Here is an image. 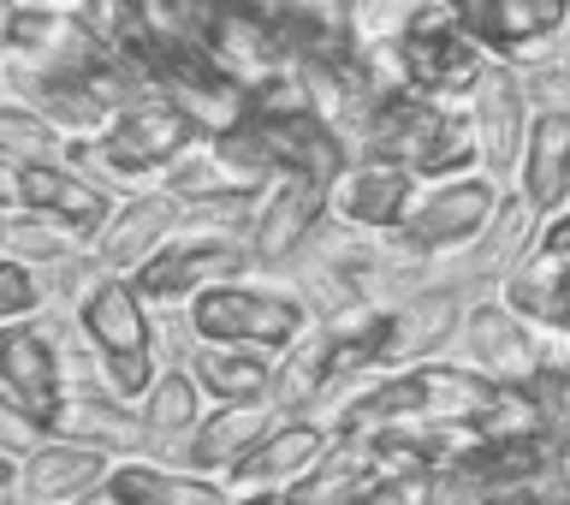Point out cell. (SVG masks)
<instances>
[{"mask_svg": "<svg viewBox=\"0 0 570 505\" xmlns=\"http://www.w3.org/2000/svg\"><path fill=\"white\" fill-rule=\"evenodd\" d=\"M178 315H185L196 346H238V351H262V357H285L315 328V315L297 298V285H262V280L208 285Z\"/></svg>", "mask_w": 570, "mask_h": 505, "instance_id": "1", "label": "cell"}, {"mask_svg": "<svg viewBox=\"0 0 570 505\" xmlns=\"http://www.w3.org/2000/svg\"><path fill=\"white\" fill-rule=\"evenodd\" d=\"M499 208H505V185L493 173H463V178H445V185H422L416 208L404 214L392 244H404L422 262L470 256L488 239V226L499 221Z\"/></svg>", "mask_w": 570, "mask_h": 505, "instance_id": "2", "label": "cell"}, {"mask_svg": "<svg viewBox=\"0 0 570 505\" xmlns=\"http://www.w3.org/2000/svg\"><path fill=\"white\" fill-rule=\"evenodd\" d=\"M262 274L256 268V250L249 239H196V232H178V239L149 256L137 268V292L149 298V310H185L190 298H203L208 285H226V280H249Z\"/></svg>", "mask_w": 570, "mask_h": 505, "instance_id": "3", "label": "cell"}, {"mask_svg": "<svg viewBox=\"0 0 570 505\" xmlns=\"http://www.w3.org/2000/svg\"><path fill=\"white\" fill-rule=\"evenodd\" d=\"M392 66H399V84L434 96L440 107H470L493 60L463 36V25L452 18V7H445V12L428 18L416 36H404V42L392 48Z\"/></svg>", "mask_w": 570, "mask_h": 505, "instance_id": "4", "label": "cell"}, {"mask_svg": "<svg viewBox=\"0 0 570 505\" xmlns=\"http://www.w3.org/2000/svg\"><path fill=\"white\" fill-rule=\"evenodd\" d=\"M452 18L493 66L523 71L570 30V0H452Z\"/></svg>", "mask_w": 570, "mask_h": 505, "instance_id": "5", "label": "cell"}, {"mask_svg": "<svg viewBox=\"0 0 570 505\" xmlns=\"http://www.w3.org/2000/svg\"><path fill=\"white\" fill-rule=\"evenodd\" d=\"M0 208H36V214H48V221H66L71 232H83L89 244H101V232L114 226V214H119V196L101 191L96 178H83L71 161H53V167H12L7 161Z\"/></svg>", "mask_w": 570, "mask_h": 505, "instance_id": "6", "label": "cell"}, {"mask_svg": "<svg viewBox=\"0 0 570 505\" xmlns=\"http://www.w3.org/2000/svg\"><path fill=\"white\" fill-rule=\"evenodd\" d=\"M71 333H78V321L60 328V321H48V315L18 321V328L0 333V399L48 423V410L66 399V357H60V346Z\"/></svg>", "mask_w": 570, "mask_h": 505, "instance_id": "7", "label": "cell"}, {"mask_svg": "<svg viewBox=\"0 0 570 505\" xmlns=\"http://www.w3.org/2000/svg\"><path fill=\"white\" fill-rule=\"evenodd\" d=\"M333 214V185L315 173H285L274 191L262 196L256 208V226H249V250H256V268H285L297 262L303 250L321 239V226H327Z\"/></svg>", "mask_w": 570, "mask_h": 505, "instance_id": "8", "label": "cell"}, {"mask_svg": "<svg viewBox=\"0 0 570 505\" xmlns=\"http://www.w3.org/2000/svg\"><path fill=\"white\" fill-rule=\"evenodd\" d=\"M463 363L499 387H529L534 369H547V333L529 328L505 298H475L463 315Z\"/></svg>", "mask_w": 570, "mask_h": 505, "instance_id": "9", "label": "cell"}, {"mask_svg": "<svg viewBox=\"0 0 570 505\" xmlns=\"http://www.w3.org/2000/svg\"><path fill=\"white\" fill-rule=\"evenodd\" d=\"M499 298H505L529 328L559 333V321L570 310V208H559L552 221H541L529 256L517 262V274L505 285H499Z\"/></svg>", "mask_w": 570, "mask_h": 505, "instance_id": "10", "label": "cell"}, {"mask_svg": "<svg viewBox=\"0 0 570 505\" xmlns=\"http://www.w3.org/2000/svg\"><path fill=\"white\" fill-rule=\"evenodd\" d=\"M71 321H78V333L101 357H142V351H155V310H149V298L137 292V280L107 274V268H96V274L83 280Z\"/></svg>", "mask_w": 570, "mask_h": 505, "instance_id": "11", "label": "cell"}, {"mask_svg": "<svg viewBox=\"0 0 570 505\" xmlns=\"http://www.w3.org/2000/svg\"><path fill=\"white\" fill-rule=\"evenodd\" d=\"M475 132H481V173L493 178H517L529 149V125H534V96H529V71L517 66H488L475 101Z\"/></svg>", "mask_w": 570, "mask_h": 505, "instance_id": "12", "label": "cell"}, {"mask_svg": "<svg viewBox=\"0 0 570 505\" xmlns=\"http://www.w3.org/2000/svg\"><path fill=\"white\" fill-rule=\"evenodd\" d=\"M101 60L96 36L71 7H12L7 0V66L24 71H89Z\"/></svg>", "mask_w": 570, "mask_h": 505, "instance_id": "13", "label": "cell"}, {"mask_svg": "<svg viewBox=\"0 0 570 505\" xmlns=\"http://www.w3.org/2000/svg\"><path fill=\"white\" fill-rule=\"evenodd\" d=\"M422 178L386 161H356V167L333 185V221L363 232V239H399L404 214L416 208Z\"/></svg>", "mask_w": 570, "mask_h": 505, "instance_id": "14", "label": "cell"}, {"mask_svg": "<svg viewBox=\"0 0 570 505\" xmlns=\"http://www.w3.org/2000/svg\"><path fill=\"white\" fill-rule=\"evenodd\" d=\"M48 435L53 440H78V446H96L107 458H149L155 440H149V423H142L137 405H119L114 392H66L60 405L48 410Z\"/></svg>", "mask_w": 570, "mask_h": 505, "instance_id": "15", "label": "cell"}, {"mask_svg": "<svg viewBox=\"0 0 570 505\" xmlns=\"http://www.w3.org/2000/svg\"><path fill=\"white\" fill-rule=\"evenodd\" d=\"M7 101H24L36 107L53 132L66 143H89V137H107L114 132V114H107V101L89 89L83 71H24V66H7Z\"/></svg>", "mask_w": 570, "mask_h": 505, "instance_id": "16", "label": "cell"}, {"mask_svg": "<svg viewBox=\"0 0 570 505\" xmlns=\"http://www.w3.org/2000/svg\"><path fill=\"white\" fill-rule=\"evenodd\" d=\"M285 417L267 399H256V405H208V417L196 423V435H190V446H185V470H196V476H214V482H232V470L256 453V446L274 435Z\"/></svg>", "mask_w": 570, "mask_h": 505, "instance_id": "17", "label": "cell"}, {"mask_svg": "<svg viewBox=\"0 0 570 505\" xmlns=\"http://www.w3.org/2000/svg\"><path fill=\"white\" fill-rule=\"evenodd\" d=\"M368 161H386V167L416 173L422 185H428V178H434V185H445V178L481 173V132H475V114H470V107H445L434 125H422L416 137L392 143V149L368 155Z\"/></svg>", "mask_w": 570, "mask_h": 505, "instance_id": "18", "label": "cell"}, {"mask_svg": "<svg viewBox=\"0 0 570 505\" xmlns=\"http://www.w3.org/2000/svg\"><path fill=\"white\" fill-rule=\"evenodd\" d=\"M333 446V428L321 417H285L274 435H267L256 453H249L238 470H232L226 488L232 494H267V488H292V482H303L315 470L321 458H327Z\"/></svg>", "mask_w": 570, "mask_h": 505, "instance_id": "19", "label": "cell"}, {"mask_svg": "<svg viewBox=\"0 0 570 505\" xmlns=\"http://www.w3.org/2000/svg\"><path fill=\"white\" fill-rule=\"evenodd\" d=\"M178 191H149V196H131V203H119L114 226L101 232L96 244V262L107 274H125L131 280L149 256H160L173 239H178Z\"/></svg>", "mask_w": 570, "mask_h": 505, "instance_id": "20", "label": "cell"}, {"mask_svg": "<svg viewBox=\"0 0 570 505\" xmlns=\"http://www.w3.org/2000/svg\"><path fill=\"white\" fill-rule=\"evenodd\" d=\"M89 505H238V494L196 470H167L155 458H119Z\"/></svg>", "mask_w": 570, "mask_h": 505, "instance_id": "21", "label": "cell"}, {"mask_svg": "<svg viewBox=\"0 0 570 505\" xmlns=\"http://www.w3.org/2000/svg\"><path fill=\"white\" fill-rule=\"evenodd\" d=\"M119 458L96 453V446L78 440H48L24 458V499L30 505H89L96 488L114 476Z\"/></svg>", "mask_w": 570, "mask_h": 505, "instance_id": "22", "label": "cell"}, {"mask_svg": "<svg viewBox=\"0 0 570 505\" xmlns=\"http://www.w3.org/2000/svg\"><path fill=\"white\" fill-rule=\"evenodd\" d=\"M517 196H523L541 221L570 208V114L564 107H541V114H534L523 167H517Z\"/></svg>", "mask_w": 570, "mask_h": 505, "instance_id": "23", "label": "cell"}, {"mask_svg": "<svg viewBox=\"0 0 570 505\" xmlns=\"http://www.w3.org/2000/svg\"><path fill=\"white\" fill-rule=\"evenodd\" d=\"M327 387H333V328H327V321H315L292 351L274 357L267 405H274L279 417H309V410L327 399Z\"/></svg>", "mask_w": 570, "mask_h": 505, "instance_id": "24", "label": "cell"}, {"mask_svg": "<svg viewBox=\"0 0 570 505\" xmlns=\"http://www.w3.org/2000/svg\"><path fill=\"white\" fill-rule=\"evenodd\" d=\"M374 440L368 435H333L327 458L315 464L303 482H292L285 488V499L292 505H356L368 488H374Z\"/></svg>", "mask_w": 570, "mask_h": 505, "instance_id": "25", "label": "cell"}, {"mask_svg": "<svg viewBox=\"0 0 570 505\" xmlns=\"http://www.w3.org/2000/svg\"><path fill=\"white\" fill-rule=\"evenodd\" d=\"M142 410V423H149V440H155V453H167L173 464H185V446H190V435H196V423L208 417V392L196 387V375L190 369H160V381H155V392L137 405ZM149 453V458H155Z\"/></svg>", "mask_w": 570, "mask_h": 505, "instance_id": "26", "label": "cell"}, {"mask_svg": "<svg viewBox=\"0 0 570 505\" xmlns=\"http://www.w3.org/2000/svg\"><path fill=\"white\" fill-rule=\"evenodd\" d=\"M0 250H7L12 262L53 268V274H66V268L96 256V244H89L83 232H71L66 221H48V214H36V208H0Z\"/></svg>", "mask_w": 570, "mask_h": 505, "instance_id": "27", "label": "cell"}, {"mask_svg": "<svg viewBox=\"0 0 570 505\" xmlns=\"http://www.w3.org/2000/svg\"><path fill=\"white\" fill-rule=\"evenodd\" d=\"M190 375L214 405H256V399H267V387H274V357L238 351V346H196Z\"/></svg>", "mask_w": 570, "mask_h": 505, "instance_id": "28", "label": "cell"}, {"mask_svg": "<svg viewBox=\"0 0 570 505\" xmlns=\"http://www.w3.org/2000/svg\"><path fill=\"white\" fill-rule=\"evenodd\" d=\"M534 232H541V214H534L523 196L511 191V196H505V208H499V221L488 226V239H481L470 256H463L458 274L470 280V285H481V280H499V285H505V280L517 274V262L529 256Z\"/></svg>", "mask_w": 570, "mask_h": 505, "instance_id": "29", "label": "cell"}, {"mask_svg": "<svg viewBox=\"0 0 570 505\" xmlns=\"http://www.w3.org/2000/svg\"><path fill=\"white\" fill-rule=\"evenodd\" d=\"M71 12L83 18V30L96 36V48L114 54V60H142V48L167 30V18H160L155 0H78Z\"/></svg>", "mask_w": 570, "mask_h": 505, "instance_id": "30", "label": "cell"}, {"mask_svg": "<svg viewBox=\"0 0 570 505\" xmlns=\"http://www.w3.org/2000/svg\"><path fill=\"white\" fill-rule=\"evenodd\" d=\"M452 0H351V25L356 42L374 54H392L404 36H416L434 12H445Z\"/></svg>", "mask_w": 570, "mask_h": 505, "instance_id": "31", "label": "cell"}, {"mask_svg": "<svg viewBox=\"0 0 570 505\" xmlns=\"http://www.w3.org/2000/svg\"><path fill=\"white\" fill-rule=\"evenodd\" d=\"M66 149L71 143L36 107H24V101L0 107V161H12V167H53V161H66Z\"/></svg>", "mask_w": 570, "mask_h": 505, "instance_id": "32", "label": "cell"}, {"mask_svg": "<svg viewBox=\"0 0 570 505\" xmlns=\"http://www.w3.org/2000/svg\"><path fill=\"white\" fill-rule=\"evenodd\" d=\"M53 285H60V274L53 268H30V262H0V321L7 328H18V321H36L48 315V298Z\"/></svg>", "mask_w": 570, "mask_h": 505, "instance_id": "33", "label": "cell"}, {"mask_svg": "<svg viewBox=\"0 0 570 505\" xmlns=\"http://www.w3.org/2000/svg\"><path fill=\"white\" fill-rule=\"evenodd\" d=\"M534 417H541V428L552 440H570V363H547L534 369V381L523 387Z\"/></svg>", "mask_w": 570, "mask_h": 505, "instance_id": "34", "label": "cell"}, {"mask_svg": "<svg viewBox=\"0 0 570 505\" xmlns=\"http://www.w3.org/2000/svg\"><path fill=\"white\" fill-rule=\"evenodd\" d=\"M48 440H53V435H48L42 417H30V410H18V405L0 399V446H7V458L24 464L36 446H48Z\"/></svg>", "mask_w": 570, "mask_h": 505, "instance_id": "35", "label": "cell"}, {"mask_svg": "<svg viewBox=\"0 0 570 505\" xmlns=\"http://www.w3.org/2000/svg\"><path fill=\"white\" fill-rule=\"evenodd\" d=\"M238 505H292L285 488H267V494H238Z\"/></svg>", "mask_w": 570, "mask_h": 505, "instance_id": "36", "label": "cell"}, {"mask_svg": "<svg viewBox=\"0 0 570 505\" xmlns=\"http://www.w3.org/2000/svg\"><path fill=\"white\" fill-rule=\"evenodd\" d=\"M12 7H60V0H12ZM71 7H78V0H71Z\"/></svg>", "mask_w": 570, "mask_h": 505, "instance_id": "37", "label": "cell"}, {"mask_svg": "<svg viewBox=\"0 0 570 505\" xmlns=\"http://www.w3.org/2000/svg\"><path fill=\"white\" fill-rule=\"evenodd\" d=\"M564 71H570V54H564Z\"/></svg>", "mask_w": 570, "mask_h": 505, "instance_id": "38", "label": "cell"}, {"mask_svg": "<svg viewBox=\"0 0 570 505\" xmlns=\"http://www.w3.org/2000/svg\"><path fill=\"white\" fill-rule=\"evenodd\" d=\"M274 7H285V0H274Z\"/></svg>", "mask_w": 570, "mask_h": 505, "instance_id": "39", "label": "cell"}]
</instances>
